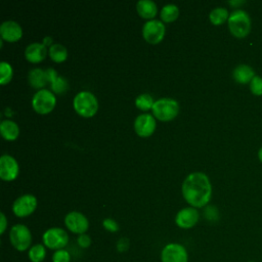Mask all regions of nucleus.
I'll use <instances>...</instances> for the list:
<instances>
[{
	"mask_svg": "<svg viewBox=\"0 0 262 262\" xmlns=\"http://www.w3.org/2000/svg\"><path fill=\"white\" fill-rule=\"evenodd\" d=\"M56 99L54 94L48 89L38 90L32 99L34 110L40 114H47L53 110Z\"/></svg>",
	"mask_w": 262,
	"mask_h": 262,
	"instance_id": "8",
	"label": "nucleus"
},
{
	"mask_svg": "<svg viewBox=\"0 0 262 262\" xmlns=\"http://www.w3.org/2000/svg\"><path fill=\"white\" fill-rule=\"evenodd\" d=\"M49 55L54 61L59 62L63 61L67 58L68 51L63 45L55 43L49 47Z\"/></svg>",
	"mask_w": 262,
	"mask_h": 262,
	"instance_id": "23",
	"label": "nucleus"
},
{
	"mask_svg": "<svg viewBox=\"0 0 262 262\" xmlns=\"http://www.w3.org/2000/svg\"><path fill=\"white\" fill-rule=\"evenodd\" d=\"M71 259H72V256L70 252L66 249L54 251L51 258L52 262H71Z\"/></svg>",
	"mask_w": 262,
	"mask_h": 262,
	"instance_id": "27",
	"label": "nucleus"
},
{
	"mask_svg": "<svg viewBox=\"0 0 262 262\" xmlns=\"http://www.w3.org/2000/svg\"><path fill=\"white\" fill-rule=\"evenodd\" d=\"M154 102L155 101H154L152 97L147 93H142V94L138 95L135 99L136 106L140 110H143V111H146V110L152 107Z\"/></svg>",
	"mask_w": 262,
	"mask_h": 262,
	"instance_id": "25",
	"label": "nucleus"
},
{
	"mask_svg": "<svg viewBox=\"0 0 262 262\" xmlns=\"http://www.w3.org/2000/svg\"><path fill=\"white\" fill-rule=\"evenodd\" d=\"M0 71H1V78H0V83L2 85L8 83L11 80L12 77V68L11 66L6 62V61H1L0 62Z\"/></svg>",
	"mask_w": 262,
	"mask_h": 262,
	"instance_id": "26",
	"label": "nucleus"
},
{
	"mask_svg": "<svg viewBox=\"0 0 262 262\" xmlns=\"http://www.w3.org/2000/svg\"><path fill=\"white\" fill-rule=\"evenodd\" d=\"M134 128L138 135L148 136L156 128V120L150 114H141L135 119Z\"/></svg>",
	"mask_w": 262,
	"mask_h": 262,
	"instance_id": "14",
	"label": "nucleus"
},
{
	"mask_svg": "<svg viewBox=\"0 0 262 262\" xmlns=\"http://www.w3.org/2000/svg\"><path fill=\"white\" fill-rule=\"evenodd\" d=\"M137 12L144 18H152L157 13V4L151 0H139L136 3Z\"/></svg>",
	"mask_w": 262,
	"mask_h": 262,
	"instance_id": "19",
	"label": "nucleus"
},
{
	"mask_svg": "<svg viewBox=\"0 0 262 262\" xmlns=\"http://www.w3.org/2000/svg\"><path fill=\"white\" fill-rule=\"evenodd\" d=\"M0 131L2 136L7 140H14L18 136L19 129L15 122L11 120H4L1 122Z\"/></svg>",
	"mask_w": 262,
	"mask_h": 262,
	"instance_id": "20",
	"label": "nucleus"
},
{
	"mask_svg": "<svg viewBox=\"0 0 262 262\" xmlns=\"http://www.w3.org/2000/svg\"><path fill=\"white\" fill-rule=\"evenodd\" d=\"M74 108L83 117H92L98 108V102L91 92L81 91L74 98Z\"/></svg>",
	"mask_w": 262,
	"mask_h": 262,
	"instance_id": "4",
	"label": "nucleus"
},
{
	"mask_svg": "<svg viewBox=\"0 0 262 262\" xmlns=\"http://www.w3.org/2000/svg\"><path fill=\"white\" fill-rule=\"evenodd\" d=\"M179 14V9L175 4H167L163 6L161 10V17L164 21H172L177 18Z\"/></svg>",
	"mask_w": 262,
	"mask_h": 262,
	"instance_id": "24",
	"label": "nucleus"
},
{
	"mask_svg": "<svg viewBox=\"0 0 262 262\" xmlns=\"http://www.w3.org/2000/svg\"><path fill=\"white\" fill-rule=\"evenodd\" d=\"M116 247H117L118 252H120V253L126 252L129 249V247H130V242H129V239L127 237H121L118 241Z\"/></svg>",
	"mask_w": 262,
	"mask_h": 262,
	"instance_id": "31",
	"label": "nucleus"
},
{
	"mask_svg": "<svg viewBox=\"0 0 262 262\" xmlns=\"http://www.w3.org/2000/svg\"><path fill=\"white\" fill-rule=\"evenodd\" d=\"M255 76L256 75H255L254 70L250 66L245 64V63L236 66L232 72L233 79L239 84L250 83Z\"/></svg>",
	"mask_w": 262,
	"mask_h": 262,
	"instance_id": "17",
	"label": "nucleus"
},
{
	"mask_svg": "<svg viewBox=\"0 0 262 262\" xmlns=\"http://www.w3.org/2000/svg\"><path fill=\"white\" fill-rule=\"evenodd\" d=\"M209 17L213 25L219 26V25H222L223 23H225L226 20H228L229 13H228L227 9L224 7H216L211 10Z\"/></svg>",
	"mask_w": 262,
	"mask_h": 262,
	"instance_id": "22",
	"label": "nucleus"
},
{
	"mask_svg": "<svg viewBox=\"0 0 262 262\" xmlns=\"http://www.w3.org/2000/svg\"><path fill=\"white\" fill-rule=\"evenodd\" d=\"M0 34L3 39L9 42H14L21 37L23 30L16 21L6 20L0 26Z\"/></svg>",
	"mask_w": 262,
	"mask_h": 262,
	"instance_id": "15",
	"label": "nucleus"
},
{
	"mask_svg": "<svg viewBox=\"0 0 262 262\" xmlns=\"http://www.w3.org/2000/svg\"><path fill=\"white\" fill-rule=\"evenodd\" d=\"M258 159L260 160V162L262 163V146L259 148L258 150Z\"/></svg>",
	"mask_w": 262,
	"mask_h": 262,
	"instance_id": "34",
	"label": "nucleus"
},
{
	"mask_svg": "<svg viewBox=\"0 0 262 262\" xmlns=\"http://www.w3.org/2000/svg\"><path fill=\"white\" fill-rule=\"evenodd\" d=\"M46 52L47 50L44 44L35 42L27 46L25 50V56L28 60L32 62H39L44 59V57L46 56Z\"/></svg>",
	"mask_w": 262,
	"mask_h": 262,
	"instance_id": "16",
	"label": "nucleus"
},
{
	"mask_svg": "<svg viewBox=\"0 0 262 262\" xmlns=\"http://www.w3.org/2000/svg\"><path fill=\"white\" fill-rule=\"evenodd\" d=\"M49 81V75L47 72L37 68L33 69L29 73V82L35 88H41Z\"/></svg>",
	"mask_w": 262,
	"mask_h": 262,
	"instance_id": "18",
	"label": "nucleus"
},
{
	"mask_svg": "<svg viewBox=\"0 0 262 262\" xmlns=\"http://www.w3.org/2000/svg\"><path fill=\"white\" fill-rule=\"evenodd\" d=\"M36 207V198L33 194H24L13 202L12 211L17 217H27L35 211Z\"/></svg>",
	"mask_w": 262,
	"mask_h": 262,
	"instance_id": "11",
	"label": "nucleus"
},
{
	"mask_svg": "<svg viewBox=\"0 0 262 262\" xmlns=\"http://www.w3.org/2000/svg\"><path fill=\"white\" fill-rule=\"evenodd\" d=\"M152 113L161 121H169L176 117L179 111L178 102L172 98H160L152 104Z\"/></svg>",
	"mask_w": 262,
	"mask_h": 262,
	"instance_id": "6",
	"label": "nucleus"
},
{
	"mask_svg": "<svg viewBox=\"0 0 262 262\" xmlns=\"http://www.w3.org/2000/svg\"><path fill=\"white\" fill-rule=\"evenodd\" d=\"M184 199L193 208L207 205L211 199L212 186L208 176L203 172H193L186 176L182 183Z\"/></svg>",
	"mask_w": 262,
	"mask_h": 262,
	"instance_id": "1",
	"label": "nucleus"
},
{
	"mask_svg": "<svg viewBox=\"0 0 262 262\" xmlns=\"http://www.w3.org/2000/svg\"><path fill=\"white\" fill-rule=\"evenodd\" d=\"M77 243H78V245H79L80 248H82V249H87V248H89L90 245H91V237H90L88 234H86V233L80 234V235L78 236V238H77Z\"/></svg>",
	"mask_w": 262,
	"mask_h": 262,
	"instance_id": "30",
	"label": "nucleus"
},
{
	"mask_svg": "<svg viewBox=\"0 0 262 262\" xmlns=\"http://www.w3.org/2000/svg\"><path fill=\"white\" fill-rule=\"evenodd\" d=\"M228 29L236 38H245L251 31V18L248 12L243 9L233 10L228 17Z\"/></svg>",
	"mask_w": 262,
	"mask_h": 262,
	"instance_id": "2",
	"label": "nucleus"
},
{
	"mask_svg": "<svg viewBox=\"0 0 262 262\" xmlns=\"http://www.w3.org/2000/svg\"><path fill=\"white\" fill-rule=\"evenodd\" d=\"M102 225H103L104 229H106L107 231H111V232H116L119 230V224L117 223V221H115L112 218L103 219Z\"/></svg>",
	"mask_w": 262,
	"mask_h": 262,
	"instance_id": "29",
	"label": "nucleus"
},
{
	"mask_svg": "<svg viewBox=\"0 0 262 262\" xmlns=\"http://www.w3.org/2000/svg\"><path fill=\"white\" fill-rule=\"evenodd\" d=\"M43 245L49 250L64 249L69 243L68 232L60 227H50L42 235Z\"/></svg>",
	"mask_w": 262,
	"mask_h": 262,
	"instance_id": "5",
	"label": "nucleus"
},
{
	"mask_svg": "<svg viewBox=\"0 0 262 262\" xmlns=\"http://www.w3.org/2000/svg\"><path fill=\"white\" fill-rule=\"evenodd\" d=\"M250 90L256 96L262 95V77L255 76L250 82Z\"/></svg>",
	"mask_w": 262,
	"mask_h": 262,
	"instance_id": "28",
	"label": "nucleus"
},
{
	"mask_svg": "<svg viewBox=\"0 0 262 262\" xmlns=\"http://www.w3.org/2000/svg\"><path fill=\"white\" fill-rule=\"evenodd\" d=\"M9 241L16 251H29L32 247V233L25 224H15L10 228Z\"/></svg>",
	"mask_w": 262,
	"mask_h": 262,
	"instance_id": "3",
	"label": "nucleus"
},
{
	"mask_svg": "<svg viewBox=\"0 0 262 262\" xmlns=\"http://www.w3.org/2000/svg\"><path fill=\"white\" fill-rule=\"evenodd\" d=\"M247 262H255V261H247Z\"/></svg>",
	"mask_w": 262,
	"mask_h": 262,
	"instance_id": "35",
	"label": "nucleus"
},
{
	"mask_svg": "<svg viewBox=\"0 0 262 262\" xmlns=\"http://www.w3.org/2000/svg\"><path fill=\"white\" fill-rule=\"evenodd\" d=\"M161 262H188V253L181 244H167L161 251Z\"/></svg>",
	"mask_w": 262,
	"mask_h": 262,
	"instance_id": "7",
	"label": "nucleus"
},
{
	"mask_svg": "<svg viewBox=\"0 0 262 262\" xmlns=\"http://www.w3.org/2000/svg\"><path fill=\"white\" fill-rule=\"evenodd\" d=\"M244 3H245V1H229V4L233 5V6L241 5V4H244Z\"/></svg>",
	"mask_w": 262,
	"mask_h": 262,
	"instance_id": "33",
	"label": "nucleus"
},
{
	"mask_svg": "<svg viewBox=\"0 0 262 262\" xmlns=\"http://www.w3.org/2000/svg\"><path fill=\"white\" fill-rule=\"evenodd\" d=\"M0 216H1V227H0V233L3 234L5 229H6V225H7V220H6V217L4 215V213H0Z\"/></svg>",
	"mask_w": 262,
	"mask_h": 262,
	"instance_id": "32",
	"label": "nucleus"
},
{
	"mask_svg": "<svg viewBox=\"0 0 262 262\" xmlns=\"http://www.w3.org/2000/svg\"><path fill=\"white\" fill-rule=\"evenodd\" d=\"M144 39L152 44L159 43L165 35V26L159 19L147 20L142 28Z\"/></svg>",
	"mask_w": 262,
	"mask_h": 262,
	"instance_id": "10",
	"label": "nucleus"
},
{
	"mask_svg": "<svg viewBox=\"0 0 262 262\" xmlns=\"http://www.w3.org/2000/svg\"><path fill=\"white\" fill-rule=\"evenodd\" d=\"M18 174V164L16 160L9 156L3 155L0 158V177L3 180H13Z\"/></svg>",
	"mask_w": 262,
	"mask_h": 262,
	"instance_id": "12",
	"label": "nucleus"
},
{
	"mask_svg": "<svg viewBox=\"0 0 262 262\" xmlns=\"http://www.w3.org/2000/svg\"><path fill=\"white\" fill-rule=\"evenodd\" d=\"M46 247L43 244H35L28 251V258L31 262H43L46 258Z\"/></svg>",
	"mask_w": 262,
	"mask_h": 262,
	"instance_id": "21",
	"label": "nucleus"
},
{
	"mask_svg": "<svg viewBox=\"0 0 262 262\" xmlns=\"http://www.w3.org/2000/svg\"><path fill=\"white\" fill-rule=\"evenodd\" d=\"M199 212L193 207H186L178 211L175 217L176 224L181 228H191L199 221Z\"/></svg>",
	"mask_w": 262,
	"mask_h": 262,
	"instance_id": "13",
	"label": "nucleus"
},
{
	"mask_svg": "<svg viewBox=\"0 0 262 262\" xmlns=\"http://www.w3.org/2000/svg\"><path fill=\"white\" fill-rule=\"evenodd\" d=\"M64 224L67 228L76 234H83L89 228V221L85 215L78 211H72L64 217Z\"/></svg>",
	"mask_w": 262,
	"mask_h": 262,
	"instance_id": "9",
	"label": "nucleus"
}]
</instances>
